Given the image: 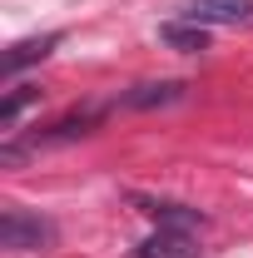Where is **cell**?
Here are the masks:
<instances>
[{"label": "cell", "instance_id": "9c48e42d", "mask_svg": "<svg viewBox=\"0 0 253 258\" xmlns=\"http://www.w3.org/2000/svg\"><path fill=\"white\" fill-rule=\"evenodd\" d=\"M30 99H40V90H30V85H15V90L5 95V104H0V124H5V129H15V119H20V109H25Z\"/></svg>", "mask_w": 253, "mask_h": 258}, {"label": "cell", "instance_id": "52a82bcc", "mask_svg": "<svg viewBox=\"0 0 253 258\" xmlns=\"http://www.w3.org/2000/svg\"><path fill=\"white\" fill-rule=\"evenodd\" d=\"M139 209H144L149 219H159V228H194V224H204V214H199V209L164 204V199H139Z\"/></svg>", "mask_w": 253, "mask_h": 258}, {"label": "cell", "instance_id": "7a4b0ae2", "mask_svg": "<svg viewBox=\"0 0 253 258\" xmlns=\"http://www.w3.org/2000/svg\"><path fill=\"white\" fill-rule=\"evenodd\" d=\"M179 15L194 25H238L253 15V0H184Z\"/></svg>", "mask_w": 253, "mask_h": 258}, {"label": "cell", "instance_id": "5b68a950", "mask_svg": "<svg viewBox=\"0 0 253 258\" xmlns=\"http://www.w3.org/2000/svg\"><path fill=\"white\" fill-rule=\"evenodd\" d=\"M184 95H189L184 80H159V85H134L124 95V104L129 109H154V104H179Z\"/></svg>", "mask_w": 253, "mask_h": 258}, {"label": "cell", "instance_id": "ba28073f", "mask_svg": "<svg viewBox=\"0 0 253 258\" xmlns=\"http://www.w3.org/2000/svg\"><path fill=\"white\" fill-rule=\"evenodd\" d=\"M159 40L164 45H174V50H184V55H194V50H209V35H204V25H164L159 30Z\"/></svg>", "mask_w": 253, "mask_h": 258}, {"label": "cell", "instance_id": "277c9868", "mask_svg": "<svg viewBox=\"0 0 253 258\" xmlns=\"http://www.w3.org/2000/svg\"><path fill=\"white\" fill-rule=\"evenodd\" d=\"M60 45V35H35V40H15L10 50H5V60H0V75L5 80H15L25 64H35V60H45L50 50Z\"/></svg>", "mask_w": 253, "mask_h": 258}, {"label": "cell", "instance_id": "3957f363", "mask_svg": "<svg viewBox=\"0 0 253 258\" xmlns=\"http://www.w3.org/2000/svg\"><path fill=\"white\" fill-rule=\"evenodd\" d=\"M134 258H199V248H194L189 228H154L134 248Z\"/></svg>", "mask_w": 253, "mask_h": 258}, {"label": "cell", "instance_id": "8992f818", "mask_svg": "<svg viewBox=\"0 0 253 258\" xmlns=\"http://www.w3.org/2000/svg\"><path fill=\"white\" fill-rule=\"evenodd\" d=\"M99 114L104 109H80V114H65L60 124H50V129H40L30 144L40 149V144H60V139H80V134H90V129L99 124Z\"/></svg>", "mask_w": 253, "mask_h": 258}, {"label": "cell", "instance_id": "6da1fadb", "mask_svg": "<svg viewBox=\"0 0 253 258\" xmlns=\"http://www.w3.org/2000/svg\"><path fill=\"white\" fill-rule=\"evenodd\" d=\"M0 243L15 248V253L50 248V243H55V224L40 219V214H30V209H20V204H10V209L0 214Z\"/></svg>", "mask_w": 253, "mask_h": 258}]
</instances>
